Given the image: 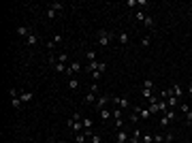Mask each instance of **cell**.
Segmentation results:
<instances>
[{"mask_svg": "<svg viewBox=\"0 0 192 143\" xmlns=\"http://www.w3.org/2000/svg\"><path fill=\"white\" fill-rule=\"evenodd\" d=\"M115 39V34L113 32H107V30H98V45L101 47H107L111 41Z\"/></svg>", "mask_w": 192, "mask_h": 143, "instance_id": "obj_1", "label": "cell"}, {"mask_svg": "<svg viewBox=\"0 0 192 143\" xmlns=\"http://www.w3.org/2000/svg\"><path fill=\"white\" fill-rule=\"evenodd\" d=\"M68 128L73 130V132H83V117L81 120H75V117H68Z\"/></svg>", "mask_w": 192, "mask_h": 143, "instance_id": "obj_2", "label": "cell"}, {"mask_svg": "<svg viewBox=\"0 0 192 143\" xmlns=\"http://www.w3.org/2000/svg\"><path fill=\"white\" fill-rule=\"evenodd\" d=\"M111 101H113L115 107H119V109H130V107H132V103H130L126 96H124V98H122V96H113Z\"/></svg>", "mask_w": 192, "mask_h": 143, "instance_id": "obj_3", "label": "cell"}, {"mask_svg": "<svg viewBox=\"0 0 192 143\" xmlns=\"http://www.w3.org/2000/svg\"><path fill=\"white\" fill-rule=\"evenodd\" d=\"M179 111L184 113V117H186V122H188V124H192V109H190V107H188L186 103H181V105H179Z\"/></svg>", "mask_w": 192, "mask_h": 143, "instance_id": "obj_4", "label": "cell"}, {"mask_svg": "<svg viewBox=\"0 0 192 143\" xmlns=\"http://www.w3.org/2000/svg\"><path fill=\"white\" fill-rule=\"evenodd\" d=\"M81 68H83V66H81V62H70L66 73H68V75H77V73H81Z\"/></svg>", "mask_w": 192, "mask_h": 143, "instance_id": "obj_5", "label": "cell"}, {"mask_svg": "<svg viewBox=\"0 0 192 143\" xmlns=\"http://www.w3.org/2000/svg\"><path fill=\"white\" fill-rule=\"evenodd\" d=\"M128 135H126V130H117V137H115V143H128Z\"/></svg>", "mask_w": 192, "mask_h": 143, "instance_id": "obj_6", "label": "cell"}, {"mask_svg": "<svg viewBox=\"0 0 192 143\" xmlns=\"http://www.w3.org/2000/svg\"><path fill=\"white\" fill-rule=\"evenodd\" d=\"M32 98H34L32 92H19V101H21V103H30Z\"/></svg>", "mask_w": 192, "mask_h": 143, "instance_id": "obj_7", "label": "cell"}, {"mask_svg": "<svg viewBox=\"0 0 192 143\" xmlns=\"http://www.w3.org/2000/svg\"><path fill=\"white\" fill-rule=\"evenodd\" d=\"M181 94H184L181 85H177V83H175V85L171 88V96H175V98H181Z\"/></svg>", "mask_w": 192, "mask_h": 143, "instance_id": "obj_8", "label": "cell"}, {"mask_svg": "<svg viewBox=\"0 0 192 143\" xmlns=\"http://www.w3.org/2000/svg\"><path fill=\"white\" fill-rule=\"evenodd\" d=\"M107 101H109V96H107V94H101V96H98V101H96V107H98V109H103V107L107 105Z\"/></svg>", "mask_w": 192, "mask_h": 143, "instance_id": "obj_9", "label": "cell"}, {"mask_svg": "<svg viewBox=\"0 0 192 143\" xmlns=\"http://www.w3.org/2000/svg\"><path fill=\"white\" fill-rule=\"evenodd\" d=\"M17 34H19L21 39H28V36H30V30H28L26 26H19V28H17Z\"/></svg>", "mask_w": 192, "mask_h": 143, "instance_id": "obj_10", "label": "cell"}, {"mask_svg": "<svg viewBox=\"0 0 192 143\" xmlns=\"http://www.w3.org/2000/svg\"><path fill=\"white\" fill-rule=\"evenodd\" d=\"M54 70H56V73H66L68 66H66V64H62V62H56V64H54Z\"/></svg>", "mask_w": 192, "mask_h": 143, "instance_id": "obj_11", "label": "cell"}, {"mask_svg": "<svg viewBox=\"0 0 192 143\" xmlns=\"http://www.w3.org/2000/svg\"><path fill=\"white\" fill-rule=\"evenodd\" d=\"M128 143H141V132H139V130H135V132H132V137L128 139Z\"/></svg>", "mask_w": 192, "mask_h": 143, "instance_id": "obj_12", "label": "cell"}, {"mask_svg": "<svg viewBox=\"0 0 192 143\" xmlns=\"http://www.w3.org/2000/svg\"><path fill=\"white\" fill-rule=\"evenodd\" d=\"M117 41L122 43V45H128V32H119L117 34Z\"/></svg>", "mask_w": 192, "mask_h": 143, "instance_id": "obj_13", "label": "cell"}, {"mask_svg": "<svg viewBox=\"0 0 192 143\" xmlns=\"http://www.w3.org/2000/svg\"><path fill=\"white\" fill-rule=\"evenodd\" d=\"M68 88H70V90H77V88H79V79L70 77V79H68Z\"/></svg>", "mask_w": 192, "mask_h": 143, "instance_id": "obj_14", "label": "cell"}, {"mask_svg": "<svg viewBox=\"0 0 192 143\" xmlns=\"http://www.w3.org/2000/svg\"><path fill=\"white\" fill-rule=\"evenodd\" d=\"M143 90H152L154 92V81L152 79H145V81H143Z\"/></svg>", "mask_w": 192, "mask_h": 143, "instance_id": "obj_15", "label": "cell"}, {"mask_svg": "<svg viewBox=\"0 0 192 143\" xmlns=\"http://www.w3.org/2000/svg\"><path fill=\"white\" fill-rule=\"evenodd\" d=\"M90 77H92L94 81H101V79H103V73H101V70H94V73H90Z\"/></svg>", "mask_w": 192, "mask_h": 143, "instance_id": "obj_16", "label": "cell"}, {"mask_svg": "<svg viewBox=\"0 0 192 143\" xmlns=\"http://www.w3.org/2000/svg\"><path fill=\"white\" fill-rule=\"evenodd\" d=\"M111 115L115 117V120H122V109H119V107H115V109L111 111Z\"/></svg>", "mask_w": 192, "mask_h": 143, "instance_id": "obj_17", "label": "cell"}, {"mask_svg": "<svg viewBox=\"0 0 192 143\" xmlns=\"http://www.w3.org/2000/svg\"><path fill=\"white\" fill-rule=\"evenodd\" d=\"M143 26H147V28H154V17H152V15H147V17H145V21H143Z\"/></svg>", "mask_w": 192, "mask_h": 143, "instance_id": "obj_18", "label": "cell"}, {"mask_svg": "<svg viewBox=\"0 0 192 143\" xmlns=\"http://www.w3.org/2000/svg\"><path fill=\"white\" fill-rule=\"evenodd\" d=\"M49 7H51V9H54V11H56V13H60V11H62V9H64V5H62V2H51V5H49Z\"/></svg>", "mask_w": 192, "mask_h": 143, "instance_id": "obj_19", "label": "cell"}, {"mask_svg": "<svg viewBox=\"0 0 192 143\" xmlns=\"http://www.w3.org/2000/svg\"><path fill=\"white\" fill-rule=\"evenodd\" d=\"M11 105H13V109H21V101H19V96L11 98Z\"/></svg>", "mask_w": 192, "mask_h": 143, "instance_id": "obj_20", "label": "cell"}, {"mask_svg": "<svg viewBox=\"0 0 192 143\" xmlns=\"http://www.w3.org/2000/svg\"><path fill=\"white\" fill-rule=\"evenodd\" d=\"M147 109H150V113H152V115H154V113H160V109H158V103H150V107H147Z\"/></svg>", "mask_w": 192, "mask_h": 143, "instance_id": "obj_21", "label": "cell"}, {"mask_svg": "<svg viewBox=\"0 0 192 143\" xmlns=\"http://www.w3.org/2000/svg\"><path fill=\"white\" fill-rule=\"evenodd\" d=\"M101 117H103V120L107 122L109 117H111V111H109V109H101Z\"/></svg>", "mask_w": 192, "mask_h": 143, "instance_id": "obj_22", "label": "cell"}, {"mask_svg": "<svg viewBox=\"0 0 192 143\" xmlns=\"http://www.w3.org/2000/svg\"><path fill=\"white\" fill-rule=\"evenodd\" d=\"M88 137H85V132H77V137H75V143H83Z\"/></svg>", "mask_w": 192, "mask_h": 143, "instance_id": "obj_23", "label": "cell"}, {"mask_svg": "<svg viewBox=\"0 0 192 143\" xmlns=\"http://www.w3.org/2000/svg\"><path fill=\"white\" fill-rule=\"evenodd\" d=\"M141 141H143V143H154V135H143Z\"/></svg>", "mask_w": 192, "mask_h": 143, "instance_id": "obj_24", "label": "cell"}, {"mask_svg": "<svg viewBox=\"0 0 192 143\" xmlns=\"http://www.w3.org/2000/svg\"><path fill=\"white\" fill-rule=\"evenodd\" d=\"M36 41H39V39H36V36H34V34H32V32H30V36H28V39H26V45H34V43H36Z\"/></svg>", "mask_w": 192, "mask_h": 143, "instance_id": "obj_25", "label": "cell"}, {"mask_svg": "<svg viewBox=\"0 0 192 143\" xmlns=\"http://www.w3.org/2000/svg\"><path fill=\"white\" fill-rule=\"evenodd\" d=\"M141 45H143V47H150V45H152V39H150V36H143V39H141Z\"/></svg>", "mask_w": 192, "mask_h": 143, "instance_id": "obj_26", "label": "cell"}, {"mask_svg": "<svg viewBox=\"0 0 192 143\" xmlns=\"http://www.w3.org/2000/svg\"><path fill=\"white\" fill-rule=\"evenodd\" d=\"M94 126V122L90 120V117H83V128H92Z\"/></svg>", "mask_w": 192, "mask_h": 143, "instance_id": "obj_27", "label": "cell"}, {"mask_svg": "<svg viewBox=\"0 0 192 143\" xmlns=\"http://www.w3.org/2000/svg\"><path fill=\"white\" fill-rule=\"evenodd\" d=\"M96 58H98V56H96V51H92V49H90V51H88V62H94Z\"/></svg>", "mask_w": 192, "mask_h": 143, "instance_id": "obj_28", "label": "cell"}, {"mask_svg": "<svg viewBox=\"0 0 192 143\" xmlns=\"http://www.w3.org/2000/svg\"><path fill=\"white\" fill-rule=\"evenodd\" d=\"M98 88H101V85H98V81H94V83L90 85V92H92V94H96V92H98Z\"/></svg>", "mask_w": 192, "mask_h": 143, "instance_id": "obj_29", "label": "cell"}, {"mask_svg": "<svg viewBox=\"0 0 192 143\" xmlns=\"http://www.w3.org/2000/svg\"><path fill=\"white\" fill-rule=\"evenodd\" d=\"M94 101H96V94H92V92H90L88 96H85V103H90V105H92Z\"/></svg>", "mask_w": 192, "mask_h": 143, "instance_id": "obj_30", "label": "cell"}, {"mask_svg": "<svg viewBox=\"0 0 192 143\" xmlns=\"http://www.w3.org/2000/svg\"><path fill=\"white\" fill-rule=\"evenodd\" d=\"M90 143H101V135H96V132H94V135L90 137Z\"/></svg>", "mask_w": 192, "mask_h": 143, "instance_id": "obj_31", "label": "cell"}, {"mask_svg": "<svg viewBox=\"0 0 192 143\" xmlns=\"http://www.w3.org/2000/svg\"><path fill=\"white\" fill-rule=\"evenodd\" d=\"M154 143H164V135H154Z\"/></svg>", "mask_w": 192, "mask_h": 143, "instance_id": "obj_32", "label": "cell"}, {"mask_svg": "<svg viewBox=\"0 0 192 143\" xmlns=\"http://www.w3.org/2000/svg\"><path fill=\"white\" fill-rule=\"evenodd\" d=\"M56 15H58V13H56V11H54L51 7H49V9H47V17H49V19H54Z\"/></svg>", "mask_w": 192, "mask_h": 143, "instance_id": "obj_33", "label": "cell"}, {"mask_svg": "<svg viewBox=\"0 0 192 143\" xmlns=\"http://www.w3.org/2000/svg\"><path fill=\"white\" fill-rule=\"evenodd\" d=\"M145 17H147V15L143 13V11H137V19H139V21H145Z\"/></svg>", "mask_w": 192, "mask_h": 143, "instance_id": "obj_34", "label": "cell"}, {"mask_svg": "<svg viewBox=\"0 0 192 143\" xmlns=\"http://www.w3.org/2000/svg\"><path fill=\"white\" fill-rule=\"evenodd\" d=\"M9 96H11V98H15V96H19V92H17L15 88H11V90H9Z\"/></svg>", "mask_w": 192, "mask_h": 143, "instance_id": "obj_35", "label": "cell"}, {"mask_svg": "<svg viewBox=\"0 0 192 143\" xmlns=\"http://www.w3.org/2000/svg\"><path fill=\"white\" fill-rule=\"evenodd\" d=\"M166 124H169V120H166V117L162 115V117H160V126H166Z\"/></svg>", "mask_w": 192, "mask_h": 143, "instance_id": "obj_36", "label": "cell"}, {"mask_svg": "<svg viewBox=\"0 0 192 143\" xmlns=\"http://www.w3.org/2000/svg\"><path fill=\"white\" fill-rule=\"evenodd\" d=\"M188 92H190V94H192V83H190V85H188Z\"/></svg>", "mask_w": 192, "mask_h": 143, "instance_id": "obj_37", "label": "cell"}, {"mask_svg": "<svg viewBox=\"0 0 192 143\" xmlns=\"http://www.w3.org/2000/svg\"><path fill=\"white\" fill-rule=\"evenodd\" d=\"M58 143H66V141H58Z\"/></svg>", "mask_w": 192, "mask_h": 143, "instance_id": "obj_38", "label": "cell"}, {"mask_svg": "<svg viewBox=\"0 0 192 143\" xmlns=\"http://www.w3.org/2000/svg\"><path fill=\"white\" fill-rule=\"evenodd\" d=\"M47 143H54V141H47Z\"/></svg>", "mask_w": 192, "mask_h": 143, "instance_id": "obj_39", "label": "cell"}, {"mask_svg": "<svg viewBox=\"0 0 192 143\" xmlns=\"http://www.w3.org/2000/svg\"><path fill=\"white\" fill-rule=\"evenodd\" d=\"M190 83H192V81H190Z\"/></svg>", "mask_w": 192, "mask_h": 143, "instance_id": "obj_40", "label": "cell"}]
</instances>
